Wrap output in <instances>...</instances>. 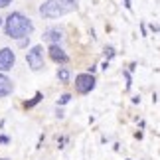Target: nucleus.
Instances as JSON below:
<instances>
[{"instance_id":"11","label":"nucleus","mask_w":160,"mask_h":160,"mask_svg":"<svg viewBox=\"0 0 160 160\" xmlns=\"http://www.w3.org/2000/svg\"><path fill=\"white\" fill-rule=\"evenodd\" d=\"M105 55H107V61H109V59H111V58L115 55V50H113L111 46H107V48H105Z\"/></svg>"},{"instance_id":"2","label":"nucleus","mask_w":160,"mask_h":160,"mask_svg":"<svg viewBox=\"0 0 160 160\" xmlns=\"http://www.w3.org/2000/svg\"><path fill=\"white\" fill-rule=\"evenodd\" d=\"M73 8H75V6L63 2V0H46V2L40 6V14L44 18H59V16L67 14V12H71Z\"/></svg>"},{"instance_id":"18","label":"nucleus","mask_w":160,"mask_h":160,"mask_svg":"<svg viewBox=\"0 0 160 160\" xmlns=\"http://www.w3.org/2000/svg\"><path fill=\"white\" fill-rule=\"evenodd\" d=\"M0 24H2V18H0Z\"/></svg>"},{"instance_id":"3","label":"nucleus","mask_w":160,"mask_h":160,"mask_svg":"<svg viewBox=\"0 0 160 160\" xmlns=\"http://www.w3.org/2000/svg\"><path fill=\"white\" fill-rule=\"evenodd\" d=\"M26 59H28L30 69H32V71H40L42 67H44V48H42V46H34L32 50L28 52Z\"/></svg>"},{"instance_id":"4","label":"nucleus","mask_w":160,"mask_h":160,"mask_svg":"<svg viewBox=\"0 0 160 160\" xmlns=\"http://www.w3.org/2000/svg\"><path fill=\"white\" fill-rule=\"evenodd\" d=\"M95 87V77L91 75V73H79V75L75 77V89H77V93H89L91 89Z\"/></svg>"},{"instance_id":"17","label":"nucleus","mask_w":160,"mask_h":160,"mask_svg":"<svg viewBox=\"0 0 160 160\" xmlns=\"http://www.w3.org/2000/svg\"><path fill=\"white\" fill-rule=\"evenodd\" d=\"M0 160H8V158H0Z\"/></svg>"},{"instance_id":"15","label":"nucleus","mask_w":160,"mask_h":160,"mask_svg":"<svg viewBox=\"0 0 160 160\" xmlns=\"http://www.w3.org/2000/svg\"><path fill=\"white\" fill-rule=\"evenodd\" d=\"M63 2H67V4H71V6H75V0H63Z\"/></svg>"},{"instance_id":"9","label":"nucleus","mask_w":160,"mask_h":160,"mask_svg":"<svg viewBox=\"0 0 160 160\" xmlns=\"http://www.w3.org/2000/svg\"><path fill=\"white\" fill-rule=\"evenodd\" d=\"M58 79L61 83H67V81H69V69H65V67L58 69Z\"/></svg>"},{"instance_id":"10","label":"nucleus","mask_w":160,"mask_h":160,"mask_svg":"<svg viewBox=\"0 0 160 160\" xmlns=\"http://www.w3.org/2000/svg\"><path fill=\"white\" fill-rule=\"evenodd\" d=\"M42 97H44V95H42L40 91H38V93L34 95V99H32V101H26V103H24V107H26V109H32L34 105H38V103L42 101Z\"/></svg>"},{"instance_id":"16","label":"nucleus","mask_w":160,"mask_h":160,"mask_svg":"<svg viewBox=\"0 0 160 160\" xmlns=\"http://www.w3.org/2000/svg\"><path fill=\"white\" fill-rule=\"evenodd\" d=\"M125 6H127V8H131V0H125Z\"/></svg>"},{"instance_id":"8","label":"nucleus","mask_w":160,"mask_h":160,"mask_svg":"<svg viewBox=\"0 0 160 160\" xmlns=\"http://www.w3.org/2000/svg\"><path fill=\"white\" fill-rule=\"evenodd\" d=\"M44 40L50 42V44H58V42H61V32H59L58 28H50L44 34Z\"/></svg>"},{"instance_id":"13","label":"nucleus","mask_w":160,"mask_h":160,"mask_svg":"<svg viewBox=\"0 0 160 160\" xmlns=\"http://www.w3.org/2000/svg\"><path fill=\"white\" fill-rule=\"evenodd\" d=\"M8 4H12V0H0V8H6Z\"/></svg>"},{"instance_id":"5","label":"nucleus","mask_w":160,"mask_h":160,"mask_svg":"<svg viewBox=\"0 0 160 160\" xmlns=\"http://www.w3.org/2000/svg\"><path fill=\"white\" fill-rule=\"evenodd\" d=\"M14 61H16V55L10 48H2L0 50V71H10L14 67Z\"/></svg>"},{"instance_id":"1","label":"nucleus","mask_w":160,"mask_h":160,"mask_svg":"<svg viewBox=\"0 0 160 160\" xmlns=\"http://www.w3.org/2000/svg\"><path fill=\"white\" fill-rule=\"evenodd\" d=\"M6 36L14 40L26 38V36L34 30V24L30 22V18H26L20 12H12V14L6 18Z\"/></svg>"},{"instance_id":"14","label":"nucleus","mask_w":160,"mask_h":160,"mask_svg":"<svg viewBox=\"0 0 160 160\" xmlns=\"http://www.w3.org/2000/svg\"><path fill=\"white\" fill-rule=\"evenodd\" d=\"M125 77H127V89H131V75H128V73H125Z\"/></svg>"},{"instance_id":"7","label":"nucleus","mask_w":160,"mask_h":160,"mask_svg":"<svg viewBox=\"0 0 160 160\" xmlns=\"http://www.w3.org/2000/svg\"><path fill=\"white\" fill-rule=\"evenodd\" d=\"M12 89H14V85L8 77L4 75V73H0V97H6L12 93Z\"/></svg>"},{"instance_id":"12","label":"nucleus","mask_w":160,"mask_h":160,"mask_svg":"<svg viewBox=\"0 0 160 160\" xmlns=\"http://www.w3.org/2000/svg\"><path fill=\"white\" fill-rule=\"evenodd\" d=\"M69 99H71V95H61V99H59V105H65V103H69Z\"/></svg>"},{"instance_id":"6","label":"nucleus","mask_w":160,"mask_h":160,"mask_svg":"<svg viewBox=\"0 0 160 160\" xmlns=\"http://www.w3.org/2000/svg\"><path fill=\"white\" fill-rule=\"evenodd\" d=\"M50 58L53 59V61H58V63H67V61H69V58H67V53L61 50V48L58 46V44H52L50 46Z\"/></svg>"}]
</instances>
